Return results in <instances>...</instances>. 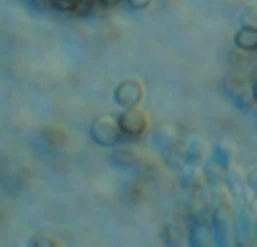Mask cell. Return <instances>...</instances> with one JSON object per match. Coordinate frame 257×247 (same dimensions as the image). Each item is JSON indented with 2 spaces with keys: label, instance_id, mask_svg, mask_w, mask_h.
<instances>
[{
  "label": "cell",
  "instance_id": "10",
  "mask_svg": "<svg viewBox=\"0 0 257 247\" xmlns=\"http://www.w3.org/2000/svg\"><path fill=\"white\" fill-rule=\"evenodd\" d=\"M235 46L243 52H252L257 49V29L241 27L234 36Z\"/></svg>",
  "mask_w": 257,
  "mask_h": 247
},
{
  "label": "cell",
  "instance_id": "13",
  "mask_svg": "<svg viewBox=\"0 0 257 247\" xmlns=\"http://www.w3.org/2000/svg\"><path fill=\"white\" fill-rule=\"evenodd\" d=\"M162 161L170 166L173 169H181L184 167L185 164V155H184V147L181 144L177 146H173V147H168L162 152Z\"/></svg>",
  "mask_w": 257,
  "mask_h": 247
},
{
  "label": "cell",
  "instance_id": "9",
  "mask_svg": "<svg viewBox=\"0 0 257 247\" xmlns=\"http://www.w3.org/2000/svg\"><path fill=\"white\" fill-rule=\"evenodd\" d=\"M154 138H156V142L159 146H162L163 150L181 144L179 142V132L173 124H162L160 127H157Z\"/></svg>",
  "mask_w": 257,
  "mask_h": 247
},
{
  "label": "cell",
  "instance_id": "20",
  "mask_svg": "<svg viewBox=\"0 0 257 247\" xmlns=\"http://www.w3.org/2000/svg\"><path fill=\"white\" fill-rule=\"evenodd\" d=\"M251 96H252L254 102L257 103V79H255V82L252 83V88H251Z\"/></svg>",
  "mask_w": 257,
  "mask_h": 247
},
{
  "label": "cell",
  "instance_id": "7",
  "mask_svg": "<svg viewBox=\"0 0 257 247\" xmlns=\"http://www.w3.org/2000/svg\"><path fill=\"white\" fill-rule=\"evenodd\" d=\"M160 239L166 247H184L185 233L181 225L174 222H166L160 228Z\"/></svg>",
  "mask_w": 257,
  "mask_h": 247
},
{
  "label": "cell",
  "instance_id": "15",
  "mask_svg": "<svg viewBox=\"0 0 257 247\" xmlns=\"http://www.w3.org/2000/svg\"><path fill=\"white\" fill-rule=\"evenodd\" d=\"M243 27L257 29V5H249L241 15Z\"/></svg>",
  "mask_w": 257,
  "mask_h": 247
},
{
  "label": "cell",
  "instance_id": "18",
  "mask_svg": "<svg viewBox=\"0 0 257 247\" xmlns=\"http://www.w3.org/2000/svg\"><path fill=\"white\" fill-rule=\"evenodd\" d=\"M248 183H249V188L257 192V167H254L252 171L249 172V175H248Z\"/></svg>",
  "mask_w": 257,
  "mask_h": 247
},
{
  "label": "cell",
  "instance_id": "16",
  "mask_svg": "<svg viewBox=\"0 0 257 247\" xmlns=\"http://www.w3.org/2000/svg\"><path fill=\"white\" fill-rule=\"evenodd\" d=\"M202 177L196 172H184L182 174V186L188 189H198L201 186Z\"/></svg>",
  "mask_w": 257,
  "mask_h": 247
},
{
  "label": "cell",
  "instance_id": "19",
  "mask_svg": "<svg viewBox=\"0 0 257 247\" xmlns=\"http://www.w3.org/2000/svg\"><path fill=\"white\" fill-rule=\"evenodd\" d=\"M151 2H137V0H134V2H128V5H131L132 8H146L149 7Z\"/></svg>",
  "mask_w": 257,
  "mask_h": 247
},
{
  "label": "cell",
  "instance_id": "14",
  "mask_svg": "<svg viewBox=\"0 0 257 247\" xmlns=\"http://www.w3.org/2000/svg\"><path fill=\"white\" fill-rule=\"evenodd\" d=\"M190 239H191L193 247H215L209 227H202V225L195 224L190 231Z\"/></svg>",
  "mask_w": 257,
  "mask_h": 247
},
{
  "label": "cell",
  "instance_id": "6",
  "mask_svg": "<svg viewBox=\"0 0 257 247\" xmlns=\"http://www.w3.org/2000/svg\"><path fill=\"white\" fill-rule=\"evenodd\" d=\"M52 7L58 11L68 13L72 16L86 18L89 15H94V2H80V0H71V2H52Z\"/></svg>",
  "mask_w": 257,
  "mask_h": 247
},
{
  "label": "cell",
  "instance_id": "4",
  "mask_svg": "<svg viewBox=\"0 0 257 247\" xmlns=\"http://www.w3.org/2000/svg\"><path fill=\"white\" fill-rule=\"evenodd\" d=\"M146 150L137 142H121L113 150V160L122 167H137L146 157Z\"/></svg>",
  "mask_w": 257,
  "mask_h": 247
},
{
  "label": "cell",
  "instance_id": "8",
  "mask_svg": "<svg viewBox=\"0 0 257 247\" xmlns=\"http://www.w3.org/2000/svg\"><path fill=\"white\" fill-rule=\"evenodd\" d=\"M43 139L49 149H61L68 142V132L58 125H47L43 130Z\"/></svg>",
  "mask_w": 257,
  "mask_h": 247
},
{
  "label": "cell",
  "instance_id": "11",
  "mask_svg": "<svg viewBox=\"0 0 257 247\" xmlns=\"http://www.w3.org/2000/svg\"><path fill=\"white\" fill-rule=\"evenodd\" d=\"M137 171H138V177L145 178L148 181H152V180H156L160 175V171H162L160 161L157 158L148 157V155H146L145 160L137 166Z\"/></svg>",
  "mask_w": 257,
  "mask_h": 247
},
{
  "label": "cell",
  "instance_id": "12",
  "mask_svg": "<svg viewBox=\"0 0 257 247\" xmlns=\"http://www.w3.org/2000/svg\"><path fill=\"white\" fill-rule=\"evenodd\" d=\"M184 155H185V164L195 166L196 163H199L201 158L204 157V144L201 138L198 136L191 138L187 142V146H184Z\"/></svg>",
  "mask_w": 257,
  "mask_h": 247
},
{
  "label": "cell",
  "instance_id": "2",
  "mask_svg": "<svg viewBox=\"0 0 257 247\" xmlns=\"http://www.w3.org/2000/svg\"><path fill=\"white\" fill-rule=\"evenodd\" d=\"M118 122H119L122 135L128 138H140L141 135L146 133V130L149 127L148 114L143 110H138V108L124 110L118 116Z\"/></svg>",
  "mask_w": 257,
  "mask_h": 247
},
{
  "label": "cell",
  "instance_id": "1",
  "mask_svg": "<svg viewBox=\"0 0 257 247\" xmlns=\"http://www.w3.org/2000/svg\"><path fill=\"white\" fill-rule=\"evenodd\" d=\"M89 135H91V139L100 147L118 146L121 136H124L118 118L111 113L97 116L91 124V128H89Z\"/></svg>",
  "mask_w": 257,
  "mask_h": 247
},
{
  "label": "cell",
  "instance_id": "17",
  "mask_svg": "<svg viewBox=\"0 0 257 247\" xmlns=\"http://www.w3.org/2000/svg\"><path fill=\"white\" fill-rule=\"evenodd\" d=\"M30 247H58L57 241L49 235H36L32 239Z\"/></svg>",
  "mask_w": 257,
  "mask_h": 247
},
{
  "label": "cell",
  "instance_id": "5",
  "mask_svg": "<svg viewBox=\"0 0 257 247\" xmlns=\"http://www.w3.org/2000/svg\"><path fill=\"white\" fill-rule=\"evenodd\" d=\"M124 196L128 202H132L135 205H141V203L148 202V199L151 196L149 181L141 177L128 180L124 185Z\"/></svg>",
  "mask_w": 257,
  "mask_h": 247
},
{
  "label": "cell",
  "instance_id": "3",
  "mask_svg": "<svg viewBox=\"0 0 257 247\" xmlns=\"http://www.w3.org/2000/svg\"><path fill=\"white\" fill-rule=\"evenodd\" d=\"M143 94H145L143 85L134 79H127V80L121 82L116 88H114V93H113L116 103L125 110L137 108L141 99H143Z\"/></svg>",
  "mask_w": 257,
  "mask_h": 247
}]
</instances>
